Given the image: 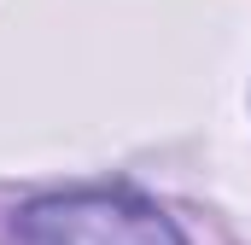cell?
Here are the masks:
<instances>
[{
  "label": "cell",
  "instance_id": "cell-1",
  "mask_svg": "<svg viewBox=\"0 0 251 245\" xmlns=\"http://www.w3.org/2000/svg\"><path fill=\"white\" fill-rule=\"evenodd\" d=\"M18 245H187L181 228L140 193L94 187V193H53L12 216Z\"/></svg>",
  "mask_w": 251,
  "mask_h": 245
}]
</instances>
